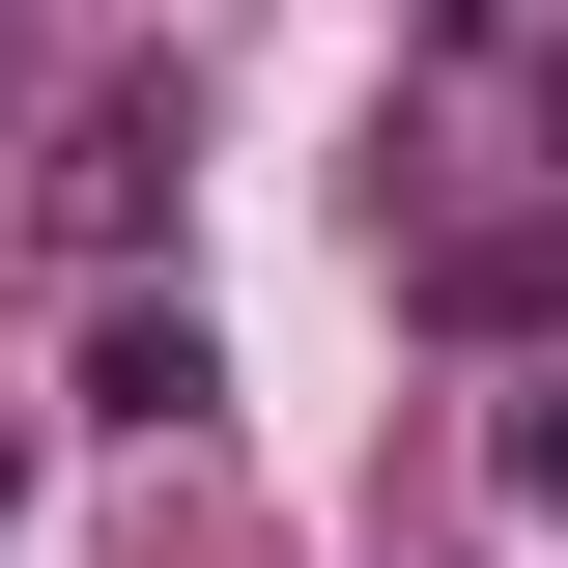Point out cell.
<instances>
[{"mask_svg": "<svg viewBox=\"0 0 568 568\" xmlns=\"http://www.w3.org/2000/svg\"><path fill=\"white\" fill-rule=\"evenodd\" d=\"M398 313H426V342H540V313H568V200H511V227H426V256H398Z\"/></svg>", "mask_w": 568, "mask_h": 568, "instance_id": "cell-1", "label": "cell"}, {"mask_svg": "<svg viewBox=\"0 0 568 568\" xmlns=\"http://www.w3.org/2000/svg\"><path fill=\"white\" fill-rule=\"evenodd\" d=\"M200 398H227L200 313H85V426H200Z\"/></svg>", "mask_w": 568, "mask_h": 568, "instance_id": "cell-2", "label": "cell"}, {"mask_svg": "<svg viewBox=\"0 0 568 568\" xmlns=\"http://www.w3.org/2000/svg\"><path fill=\"white\" fill-rule=\"evenodd\" d=\"M142 171H171V85H85V142H58V227H142Z\"/></svg>", "mask_w": 568, "mask_h": 568, "instance_id": "cell-3", "label": "cell"}, {"mask_svg": "<svg viewBox=\"0 0 568 568\" xmlns=\"http://www.w3.org/2000/svg\"><path fill=\"white\" fill-rule=\"evenodd\" d=\"M511 511H568V398H511Z\"/></svg>", "mask_w": 568, "mask_h": 568, "instance_id": "cell-4", "label": "cell"}]
</instances>
